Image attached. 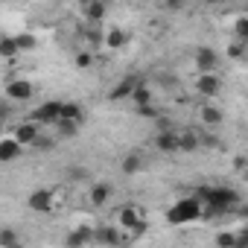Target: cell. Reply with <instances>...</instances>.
I'll return each instance as SVG.
<instances>
[{
    "instance_id": "1",
    "label": "cell",
    "mask_w": 248,
    "mask_h": 248,
    "mask_svg": "<svg viewBox=\"0 0 248 248\" xmlns=\"http://www.w3.org/2000/svg\"><path fill=\"white\" fill-rule=\"evenodd\" d=\"M196 196L202 199V204H204V216H219V213H231L233 207H236V202H239V196H236V190H231V187H216V184H202L199 190H196Z\"/></svg>"
},
{
    "instance_id": "2",
    "label": "cell",
    "mask_w": 248,
    "mask_h": 248,
    "mask_svg": "<svg viewBox=\"0 0 248 248\" xmlns=\"http://www.w3.org/2000/svg\"><path fill=\"white\" fill-rule=\"evenodd\" d=\"M204 216V204H202V199L193 193V196H187V199H178L170 210H167V222L170 225H190V222H196V219H202Z\"/></svg>"
},
{
    "instance_id": "3",
    "label": "cell",
    "mask_w": 248,
    "mask_h": 248,
    "mask_svg": "<svg viewBox=\"0 0 248 248\" xmlns=\"http://www.w3.org/2000/svg\"><path fill=\"white\" fill-rule=\"evenodd\" d=\"M114 225H117L120 231H135V228L146 225V213H143V207H138V204H123V207L117 210V216H114Z\"/></svg>"
},
{
    "instance_id": "4",
    "label": "cell",
    "mask_w": 248,
    "mask_h": 248,
    "mask_svg": "<svg viewBox=\"0 0 248 248\" xmlns=\"http://www.w3.org/2000/svg\"><path fill=\"white\" fill-rule=\"evenodd\" d=\"M62 108H64V102H56V99L41 102V105L30 114V120H35L41 129H44V126H59V123H62Z\"/></svg>"
},
{
    "instance_id": "5",
    "label": "cell",
    "mask_w": 248,
    "mask_h": 248,
    "mask_svg": "<svg viewBox=\"0 0 248 248\" xmlns=\"http://www.w3.org/2000/svg\"><path fill=\"white\" fill-rule=\"evenodd\" d=\"M27 207L32 213H53L56 210V202H53V187H38L30 193L27 199Z\"/></svg>"
},
{
    "instance_id": "6",
    "label": "cell",
    "mask_w": 248,
    "mask_h": 248,
    "mask_svg": "<svg viewBox=\"0 0 248 248\" xmlns=\"http://www.w3.org/2000/svg\"><path fill=\"white\" fill-rule=\"evenodd\" d=\"M32 82L30 79H12V82H6V88H3V99H9V102H27L30 96H32Z\"/></svg>"
},
{
    "instance_id": "7",
    "label": "cell",
    "mask_w": 248,
    "mask_h": 248,
    "mask_svg": "<svg viewBox=\"0 0 248 248\" xmlns=\"http://www.w3.org/2000/svg\"><path fill=\"white\" fill-rule=\"evenodd\" d=\"M196 73L202 76V73H216L219 70V53L213 50V47H199L196 50Z\"/></svg>"
},
{
    "instance_id": "8",
    "label": "cell",
    "mask_w": 248,
    "mask_h": 248,
    "mask_svg": "<svg viewBox=\"0 0 248 248\" xmlns=\"http://www.w3.org/2000/svg\"><path fill=\"white\" fill-rule=\"evenodd\" d=\"M18 143H24V146H35L38 143V138H41V126L35 120H24V123H18L15 126V135H12Z\"/></svg>"
},
{
    "instance_id": "9",
    "label": "cell",
    "mask_w": 248,
    "mask_h": 248,
    "mask_svg": "<svg viewBox=\"0 0 248 248\" xmlns=\"http://www.w3.org/2000/svg\"><path fill=\"white\" fill-rule=\"evenodd\" d=\"M67 248H85L88 242H96V231L93 228H88V225H79V228H73L70 233H67Z\"/></svg>"
},
{
    "instance_id": "10",
    "label": "cell",
    "mask_w": 248,
    "mask_h": 248,
    "mask_svg": "<svg viewBox=\"0 0 248 248\" xmlns=\"http://www.w3.org/2000/svg\"><path fill=\"white\" fill-rule=\"evenodd\" d=\"M196 91H199L202 96H216V93L222 91L219 73H202V76H196Z\"/></svg>"
},
{
    "instance_id": "11",
    "label": "cell",
    "mask_w": 248,
    "mask_h": 248,
    "mask_svg": "<svg viewBox=\"0 0 248 248\" xmlns=\"http://www.w3.org/2000/svg\"><path fill=\"white\" fill-rule=\"evenodd\" d=\"M21 155H24V143H18L12 135L0 140V164H12V161H18Z\"/></svg>"
},
{
    "instance_id": "12",
    "label": "cell",
    "mask_w": 248,
    "mask_h": 248,
    "mask_svg": "<svg viewBox=\"0 0 248 248\" xmlns=\"http://www.w3.org/2000/svg\"><path fill=\"white\" fill-rule=\"evenodd\" d=\"M138 76H126V79H120L114 88H111V99H132L135 91H138Z\"/></svg>"
},
{
    "instance_id": "13",
    "label": "cell",
    "mask_w": 248,
    "mask_h": 248,
    "mask_svg": "<svg viewBox=\"0 0 248 248\" xmlns=\"http://www.w3.org/2000/svg\"><path fill=\"white\" fill-rule=\"evenodd\" d=\"M175 135H178V152H184V149L190 152L202 143V135L193 132V129H175Z\"/></svg>"
},
{
    "instance_id": "14",
    "label": "cell",
    "mask_w": 248,
    "mask_h": 248,
    "mask_svg": "<svg viewBox=\"0 0 248 248\" xmlns=\"http://www.w3.org/2000/svg\"><path fill=\"white\" fill-rule=\"evenodd\" d=\"M108 199H111V184H105V181H99V184H93V187L88 190V202H91L93 207H102Z\"/></svg>"
},
{
    "instance_id": "15",
    "label": "cell",
    "mask_w": 248,
    "mask_h": 248,
    "mask_svg": "<svg viewBox=\"0 0 248 248\" xmlns=\"http://www.w3.org/2000/svg\"><path fill=\"white\" fill-rule=\"evenodd\" d=\"M155 146H158L161 152H178V135H175V129H164V132L155 138Z\"/></svg>"
},
{
    "instance_id": "16",
    "label": "cell",
    "mask_w": 248,
    "mask_h": 248,
    "mask_svg": "<svg viewBox=\"0 0 248 248\" xmlns=\"http://www.w3.org/2000/svg\"><path fill=\"white\" fill-rule=\"evenodd\" d=\"M62 120H64V123H73V126H79V123L85 120V108H82L79 102H64V108H62Z\"/></svg>"
},
{
    "instance_id": "17",
    "label": "cell",
    "mask_w": 248,
    "mask_h": 248,
    "mask_svg": "<svg viewBox=\"0 0 248 248\" xmlns=\"http://www.w3.org/2000/svg\"><path fill=\"white\" fill-rule=\"evenodd\" d=\"M126 41H129V35L123 32V30H117V27H111V30L105 32V38H102V44H105L108 50H120V47H126Z\"/></svg>"
},
{
    "instance_id": "18",
    "label": "cell",
    "mask_w": 248,
    "mask_h": 248,
    "mask_svg": "<svg viewBox=\"0 0 248 248\" xmlns=\"http://www.w3.org/2000/svg\"><path fill=\"white\" fill-rule=\"evenodd\" d=\"M82 12H85V18H88V24H102V18H105V3H85L82 6Z\"/></svg>"
},
{
    "instance_id": "19",
    "label": "cell",
    "mask_w": 248,
    "mask_h": 248,
    "mask_svg": "<svg viewBox=\"0 0 248 248\" xmlns=\"http://www.w3.org/2000/svg\"><path fill=\"white\" fill-rule=\"evenodd\" d=\"M15 53H21V47H18V38H12V35H3V38H0V56H3V59H12Z\"/></svg>"
},
{
    "instance_id": "20",
    "label": "cell",
    "mask_w": 248,
    "mask_h": 248,
    "mask_svg": "<svg viewBox=\"0 0 248 248\" xmlns=\"http://www.w3.org/2000/svg\"><path fill=\"white\" fill-rule=\"evenodd\" d=\"M236 245H239V233H233V231L216 233V248H236Z\"/></svg>"
},
{
    "instance_id": "21",
    "label": "cell",
    "mask_w": 248,
    "mask_h": 248,
    "mask_svg": "<svg viewBox=\"0 0 248 248\" xmlns=\"http://www.w3.org/2000/svg\"><path fill=\"white\" fill-rule=\"evenodd\" d=\"M202 123H204V126H219V123H222V111L213 108V105H204L202 108Z\"/></svg>"
},
{
    "instance_id": "22",
    "label": "cell",
    "mask_w": 248,
    "mask_h": 248,
    "mask_svg": "<svg viewBox=\"0 0 248 248\" xmlns=\"http://www.w3.org/2000/svg\"><path fill=\"white\" fill-rule=\"evenodd\" d=\"M135 105L138 108H146V105H152V93H149V88L146 85H138V91H135Z\"/></svg>"
},
{
    "instance_id": "23",
    "label": "cell",
    "mask_w": 248,
    "mask_h": 248,
    "mask_svg": "<svg viewBox=\"0 0 248 248\" xmlns=\"http://www.w3.org/2000/svg\"><path fill=\"white\" fill-rule=\"evenodd\" d=\"M143 167V158L140 155H129L126 161H123V172H126V175H132V172H138Z\"/></svg>"
},
{
    "instance_id": "24",
    "label": "cell",
    "mask_w": 248,
    "mask_h": 248,
    "mask_svg": "<svg viewBox=\"0 0 248 248\" xmlns=\"http://www.w3.org/2000/svg\"><path fill=\"white\" fill-rule=\"evenodd\" d=\"M15 242H18V236H15V231H12V228H3V231H0V248L15 245Z\"/></svg>"
},
{
    "instance_id": "25",
    "label": "cell",
    "mask_w": 248,
    "mask_h": 248,
    "mask_svg": "<svg viewBox=\"0 0 248 248\" xmlns=\"http://www.w3.org/2000/svg\"><path fill=\"white\" fill-rule=\"evenodd\" d=\"M15 38H18V47H21V53H24V50H32V47H35V38H32L30 32H27V35H15Z\"/></svg>"
},
{
    "instance_id": "26",
    "label": "cell",
    "mask_w": 248,
    "mask_h": 248,
    "mask_svg": "<svg viewBox=\"0 0 248 248\" xmlns=\"http://www.w3.org/2000/svg\"><path fill=\"white\" fill-rule=\"evenodd\" d=\"M76 64H79V67H91V64H93V56H91V53H79V56H76Z\"/></svg>"
},
{
    "instance_id": "27",
    "label": "cell",
    "mask_w": 248,
    "mask_h": 248,
    "mask_svg": "<svg viewBox=\"0 0 248 248\" xmlns=\"http://www.w3.org/2000/svg\"><path fill=\"white\" fill-rule=\"evenodd\" d=\"M6 248H24V242H15V245H6Z\"/></svg>"
}]
</instances>
